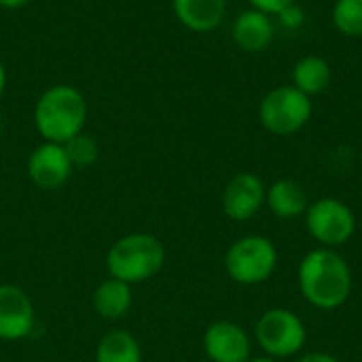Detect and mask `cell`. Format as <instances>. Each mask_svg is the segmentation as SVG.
Masks as SVG:
<instances>
[{
  "mask_svg": "<svg viewBox=\"0 0 362 362\" xmlns=\"http://www.w3.org/2000/svg\"><path fill=\"white\" fill-rule=\"evenodd\" d=\"M303 299L316 310L331 312L341 308L352 293V269L335 248L310 250L297 272Z\"/></svg>",
  "mask_w": 362,
  "mask_h": 362,
  "instance_id": "cell-1",
  "label": "cell"
},
{
  "mask_svg": "<svg viewBox=\"0 0 362 362\" xmlns=\"http://www.w3.org/2000/svg\"><path fill=\"white\" fill-rule=\"evenodd\" d=\"M87 123V100L72 85H53L36 100L34 125L45 142L66 144Z\"/></svg>",
  "mask_w": 362,
  "mask_h": 362,
  "instance_id": "cell-2",
  "label": "cell"
},
{
  "mask_svg": "<svg viewBox=\"0 0 362 362\" xmlns=\"http://www.w3.org/2000/svg\"><path fill=\"white\" fill-rule=\"evenodd\" d=\"M165 263V248L159 238L151 233H132L117 240L108 255L106 267L110 278L129 286L155 278Z\"/></svg>",
  "mask_w": 362,
  "mask_h": 362,
  "instance_id": "cell-3",
  "label": "cell"
},
{
  "mask_svg": "<svg viewBox=\"0 0 362 362\" xmlns=\"http://www.w3.org/2000/svg\"><path fill=\"white\" fill-rule=\"evenodd\" d=\"M278 267V248L269 238L244 235L225 255V269L235 284L257 286L267 282Z\"/></svg>",
  "mask_w": 362,
  "mask_h": 362,
  "instance_id": "cell-4",
  "label": "cell"
},
{
  "mask_svg": "<svg viewBox=\"0 0 362 362\" xmlns=\"http://www.w3.org/2000/svg\"><path fill=\"white\" fill-rule=\"evenodd\" d=\"M255 337L269 358H291L299 354L308 341L303 320L284 308L267 310L255 325Z\"/></svg>",
  "mask_w": 362,
  "mask_h": 362,
  "instance_id": "cell-5",
  "label": "cell"
},
{
  "mask_svg": "<svg viewBox=\"0 0 362 362\" xmlns=\"http://www.w3.org/2000/svg\"><path fill=\"white\" fill-rule=\"evenodd\" d=\"M312 98L293 85L272 89L259 106L261 125L276 136H293L303 129L312 117Z\"/></svg>",
  "mask_w": 362,
  "mask_h": 362,
  "instance_id": "cell-6",
  "label": "cell"
},
{
  "mask_svg": "<svg viewBox=\"0 0 362 362\" xmlns=\"http://www.w3.org/2000/svg\"><path fill=\"white\" fill-rule=\"evenodd\" d=\"M308 233L325 248L344 246L356 231V216L352 208L335 197H322L305 210Z\"/></svg>",
  "mask_w": 362,
  "mask_h": 362,
  "instance_id": "cell-7",
  "label": "cell"
},
{
  "mask_svg": "<svg viewBox=\"0 0 362 362\" xmlns=\"http://www.w3.org/2000/svg\"><path fill=\"white\" fill-rule=\"evenodd\" d=\"M36 322L30 295L15 284H0V339L17 341L32 333Z\"/></svg>",
  "mask_w": 362,
  "mask_h": 362,
  "instance_id": "cell-8",
  "label": "cell"
},
{
  "mask_svg": "<svg viewBox=\"0 0 362 362\" xmlns=\"http://www.w3.org/2000/svg\"><path fill=\"white\" fill-rule=\"evenodd\" d=\"M204 352L212 362H248L252 344L240 325L231 320H218L212 322L204 333Z\"/></svg>",
  "mask_w": 362,
  "mask_h": 362,
  "instance_id": "cell-9",
  "label": "cell"
},
{
  "mask_svg": "<svg viewBox=\"0 0 362 362\" xmlns=\"http://www.w3.org/2000/svg\"><path fill=\"white\" fill-rule=\"evenodd\" d=\"M72 170L74 168L66 155L64 144L42 142L28 157V176L38 189L45 191H53L66 185Z\"/></svg>",
  "mask_w": 362,
  "mask_h": 362,
  "instance_id": "cell-10",
  "label": "cell"
},
{
  "mask_svg": "<svg viewBox=\"0 0 362 362\" xmlns=\"http://www.w3.org/2000/svg\"><path fill=\"white\" fill-rule=\"evenodd\" d=\"M267 187L257 174L242 172L233 176L223 191V210L231 221H250L265 204Z\"/></svg>",
  "mask_w": 362,
  "mask_h": 362,
  "instance_id": "cell-11",
  "label": "cell"
},
{
  "mask_svg": "<svg viewBox=\"0 0 362 362\" xmlns=\"http://www.w3.org/2000/svg\"><path fill=\"white\" fill-rule=\"evenodd\" d=\"M274 34H276V25H274L272 17L257 8L242 11L235 17L233 28H231L233 42L246 53L265 51L272 45Z\"/></svg>",
  "mask_w": 362,
  "mask_h": 362,
  "instance_id": "cell-12",
  "label": "cell"
},
{
  "mask_svg": "<svg viewBox=\"0 0 362 362\" xmlns=\"http://www.w3.org/2000/svg\"><path fill=\"white\" fill-rule=\"evenodd\" d=\"M176 19L193 32H212L227 13V0H172Z\"/></svg>",
  "mask_w": 362,
  "mask_h": 362,
  "instance_id": "cell-13",
  "label": "cell"
},
{
  "mask_svg": "<svg viewBox=\"0 0 362 362\" xmlns=\"http://www.w3.org/2000/svg\"><path fill=\"white\" fill-rule=\"evenodd\" d=\"M265 204L269 206L272 214L284 221H293L305 214L310 202H308V193L305 189L291 178H282L276 180L265 195Z\"/></svg>",
  "mask_w": 362,
  "mask_h": 362,
  "instance_id": "cell-14",
  "label": "cell"
},
{
  "mask_svg": "<svg viewBox=\"0 0 362 362\" xmlns=\"http://www.w3.org/2000/svg\"><path fill=\"white\" fill-rule=\"evenodd\" d=\"M291 78H293V87H297L301 93L312 98V95H320L331 87L333 70L325 57L305 55L295 64Z\"/></svg>",
  "mask_w": 362,
  "mask_h": 362,
  "instance_id": "cell-15",
  "label": "cell"
},
{
  "mask_svg": "<svg viewBox=\"0 0 362 362\" xmlns=\"http://www.w3.org/2000/svg\"><path fill=\"white\" fill-rule=\"evenodd\" d=\"M132 303H134L132 286L117 278L104 280L93 293V310L98 312V316L106 320L123 318L129 312Z\"/></svg>",
  "mask_w": 362,
  "mask_h": 362,
  "instance_id": "cell-16",
  "label": "cell"
},
{
  "mask_svg": "<svg viewBox=\"0 0 362 362\" xmlns=\"http://www.w3.org/2000/svg\"><path fill=\"white\" fill-rule=\"evenodd\" d=\"M95 362H142V350L129 331L115 329L100 339L95 348Z\"/></svg>",
  "mask_w": 362,
  "mask_h": 362,
  "instance_id": "cell-17",
  "label": "cell"
},
{
  "mask_svg": "<svg viewBox=\"0 0 362 362\" xmlns=\"http://www.w3.org/2000/svg\"><path fill=\"white\" fill-rule=\"evenodd\" d=\"M335 28L350 38L362 36V0H337L333 6Z\"/></svg>",
  "mask_w": 362,
  "mask_h": 362,
  "instance_id": "cell-18",
  "label": "cell"
},
{
  "mask_svg": "<svg viewBox=\"0 0 362 362\" xmlns=\"http://www.w3.org/2000/svg\"><path fill=\"white\" fill-rule=\"evenodd\" d=\"M64 148H66V155H68L72 168H89V165L95 163V159L100 155V146H98L95 138H91L85 132L70 138L64 144Z\"/></svg>",
  "mask_w": 362,
  "mask_h": 362,
  "instance_id": "cell-19",
  "label": "cell"
},
{
  "mask_svg": "<svg viewBox=\"0 0 362 362\" xmlns=\"http://www.w3.org/2000/svg\"><path fill=\"white\" fill-rule=\"evenodd\" d=\"M248 2L252 4V8L263 11L267 15H280L282 11L295 4V0H248Z\"/></svg>",
  "mask_w": 362,
  "mask_h": 362,
  "instance_id": "cell-20",
  "label": "cell"
},
{
  "mask_svg": "<svg viewBox=\"0 0 362 362\" xmlns=\"http://www.w3.org/2000/svg\"><path fill=\"white\" fill-rule=\"evenodd\" d=\"M297 362H339L335 356L327 354V352H310L305 356H301Z\"/></svg>",
  "mask_w": 362,
  "mask_h": 362,
  "instance_id": "cell-21",
  "label": "cell"
},
{
  "mask_svg": "<svg viewBox=\"0 0 362 362\" xmlns=\"http://www.w3.org/2000/svg\"><path fill=\"white\" fill-rule=\"evenodd\" d=\"M30 0H0V6L2 8H21V6H25Z\"/></svg>",
  "mask_w": 362,
  "mask_h": 362,
  "instance_id": "cell-22",
  "label": "cell"
},
{
  "mask_svg": "<svg viewBox=\"0 0 362 362\" xmlns=\"http://www.w3.org/2000/svg\"><path fill=\"white\" fill-rule=\"evenodd\" d=\"M4 87H6V70H4V64L0 59V95L4 93Z\"/></svg>",
  "mask_w": 362,
  "mask_h": 362,
  "instance_id": "cell-23",
  "label": "cell"
},
{
  "mask_svg": "<svg viewBox=\"0 0 362 362\" xmlns=\"http://www.w3.org/2000/svg\"><path fill=\"white\" fill-rule=\"evenodd\" d=\"M248 362H278L276 358H269V356H265V358H250Z\"/></svg>",
  "mask_w": 362,
  "mask_h": 362,
  "instance_id": "cell-24",
  "label": "cell"
}]
</instances>
